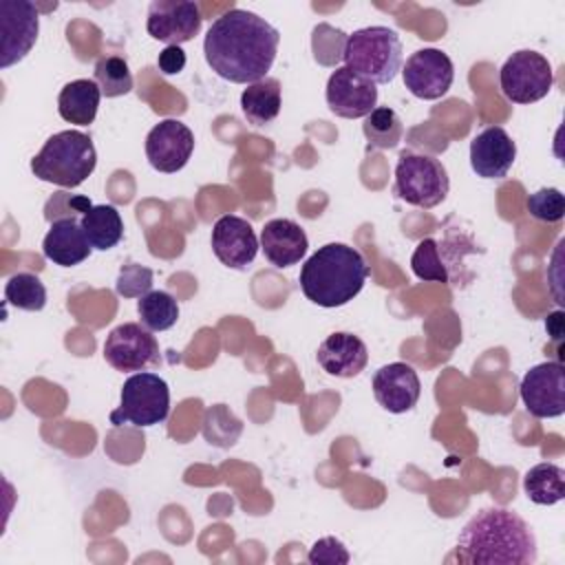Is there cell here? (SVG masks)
Returning <instances> with one entry per match:
<instances>
[{
	"label": "cell",
	"mask_w": 565,
	"mask_h": 565,
	"mask_svg": "<svg viewBox=\"0 0 565 565\" xmlns=\"http://www.w3.org/2000/svg\"><path fill=\"white\" fill-rule=\"evenodd\" d=\"M185 51L181 46H166L159 57H157V66L163 75H177L185 68Z\"/></svg>",
	"instance_id": "cell-36"
},
{
	"label": "cell",
	"mask_w": 565,
	"mask_h": 565,
	"mask_svg": "<svg viewBox=\"0 0 565 565\" xmlns=\"http://www.w3.org/2000/svg\"><path fill=\"white\" fill-rule=\"evenodd\" d=\"M552 64L545 55L530 49L512 53L499 71L501 93L512 104H534L552 90Z\"/></svg>",
	"instance_id": "cell-8"
},
{
	"label": "cell",
	"mask_w": 565,
	"mask_h": 565,
	"mask_svg": "<svg viewBox=\"0 0 565 565\" xmlns=\"http://www.w3.org/2000/svg\"><path fill=\"white\" fill-rule=\"evenodd\" d=\"M170 413V388L163 377L150 371L132 373L119 395V406L110 413L115 426L130 424L137 428H148L163 422Z\"/></svg>",
	"instance_id": "cell-6"
},
{
	"label": "cell",
	"mask_w": 565,
	"mask_h": 565,
	"mask_svg": "<svg viewBox=\"0 0 565 565\" xmlns=\"http://www.w3.org/2000/svg\"><path fill=\"white\" fill-rule=\"evenodd\" d=\"M344 66L373 84H388L402 71V40L388 26H364L347 38Z\"/></svg>",
	"instance_id": "cell-5"
},
{
	"label": "cell",
	"mask_w": 565,
	"mask_h": 565,
	"mask_svg": "<svg viewBox=\"0 0 565 565\" xmlns=\"http://www.w3.org/2000/svg\"><path fill=\"white\" fill-rule=\"evenodd\" d=\"M521 399L536 419H552L565 413V369L561 362L532 366L521 380Z\"/></svg>",
	"instance_id": "cell-11"
},
{
	"label": "cell",
	"mask_w": 565,
	"mask_h": 565,
	"mask_svg": "<svg viewBox=\"0 0 565 565\" xmlns=\"http://www.w3.org/2000/svg\"><path fill=\"white\" fill-rule=\"evenodd\" d=\"M455 556L470 565H530L536 561V539L512 510L486 508L459 532Z\"/></svg>",
	"instance_id": "cell-2"
},
{
	"label": "cell",
	"mask_w": 565,
	"mask_h": 565,
	"mask_svg": "<svg viewBox=\"0 0 565 565\" xmlns=\"http://www.w3.org/2000/svg\"><path fill=\"white\" fill-rule=\"evenodd\" d=\"M90 243L73 216H62L51 221V227L42 241V254L46 260L60 267L79 265L90 256Z\"/></svg>",
	"instance_id": "cell-21"
},
{
	"label": "cell",
	"mask_w": 565,
	"mask_h": 565,
	"mask_svg": "<svg viewBox=\"0 0 565 565\" xmlns=\"http://www.w3.org/2000/svg\"><path fill=\"white\" fill-rule=\"evenodd\" d=\"M327 106L344 119L366 117L377 106V88L373 82L353 73L347 66L335 68L327 79Z\"/></svg>",
	"instance_id": "cell-15"
},
{
	"label": "cell",
	"mask_w": 565,
	"mask_h": 565,
	"mask_svg": "<svg viewBox=\"0 0 565 565\" xmlns=\"http://www.w3.org/2000/svg\"><path fill=\"white\" fill-rule=\"evenodd\" d=\"M369 278L364 256L344 243L318 247L300 267V289L318 307L335 309L351 302Z\"/></svg>",
	"instance_id": "cell-3"
},
{
	"label": "cell",
	"mask_w": 565,
	"mask_h": 565,
	"mask_svg": "<svg viewBox=\"0 0 565 565\" xmlns=\"http://www.w3.org/2000/svg\"><path fill=\"white\" fill-rule=\"evenodd\" d=\"M527 212L543 223H558L565 216V199L558 188H541L527 196Z\"/></svg>",
	"instance_id": "cell-33"
},
{
	"label": "cell",
	"mask_w": 565,
	"mask_h": 565,
	"mask_svg": "<svg viewBox=\"0 0 565 565\" xmlns=\"http://www.w3.org/2000/svg\"><path fill=\"white\" fill-rule=\"evenodd\" d=\"M307 561L311 565H347L351 561V556L340 539L322 536L311 545Z\"/></svg>",
	"instance_id": "cell-35"
},
{
	"label": "cell",
	"mask_w": 565,
	"mask_h": 565,
	"mask_svg": "<svg viewBox=\"0 0 565 565\" xmlns=\"http://www.w3.org/2000/svg\"><path fill=\"white\" fill-rule=\"evenodd\" d=\"M450 190V179L441 161L411 150L399 152L395 166V194L408 205L430 210L439 205Z\"/></svg>",
	"instance_id": "cell-7"
},
{
	"label": "cell",
	"mask_w": 565,
	"mask_h": 565,
	"mask_svg": "<svg viewBox=\"0 0 565 565\" xmlns=\"http://www.w3.org/2000/svg\"><path fill=\"white\" fill-rule=\"evenodd\" d=\"M4 300L22 311H42L46 305V287L35 274H13L4 285Z\"/></svg>",
	"instance_id": "cell-29"
},
{
	"label": "cell",
	"mask_w": 565,
	"mask_h": 565,
	"mask_svg": "<svg viewBox=\"0 0 565 565\" xmlns=\"http://www.w3.org/2000/svg\"><path fill=\"white\" fill-rule=\"evenodd\" d=\"M422 393L417 371L406 362H391L375 371L373 375V395L377 404L388 413L411 411Z\"/></svg>",
	"instance_id": "cell-17"
},
{
	"label": "cell",
	"mask_w": 565,
	"mask_h": 565,
	"mask_svg": "<svg viewBox=\"0 0 565 565\" xmlns=\"http://www.w3.org/2000/svg\"><path fill=\"white\" fill-rule=\"evenodd\" d=\"M79 225L90 243L93 249L106 252L115 247L124 236V221L115 205H88L82 216Z\"/></svg>",
	"instance_id": "cell-24"
},
{
	"label": "cell",
	"mask_w": 565,
	"mask_h": 565,
	"mask_svg": "<svg viewBox=\"0 0 565 565\" xmlns=\"http://www.w3.org/2000/svg\"><path fill=\"white\" fill-rule=\"evenodd\" d=\"M280 106H282V95H280V82L276 77H265L260 82H254L241 93V110L252 126L271 124L278 117Z\"/></svg>",
	"instance_id": "cell-23"
},
{
	"label": "cell",
	"mask_w": 565,
	"mask_h": 565,
	"mask_svg": "<svg viewBox=\"0 0 565 565\" xmlns=\"http://www.w3.org/2000/svg\"><path fill=\"white\" fill-rule=\"evenodd\" d=\"M523 490L532 503L554 505L565 497V470L550 461L536 463L525 472Z\"/></svg>",
	"instance_id": "cell-25"
},
{
	"label": "cell",
	"mask_w": 565,
	"mask_h": 565,
	"mask_svg": "<svg viewBox=\"0 0 565 565\" xmlns=\"http://www.w3.org/2000/svg\"><path fill=\"white\" fill-rule=\"evenodd\" d=\"M362 132L369 141L371 148H380V150H391L397 148V143L402 141L404 135V126L399 115L388 108V106H375L362 124Z\"/></svg>",
	"instance_id": "cell-26"
},
{
	"label": "cell",
	"mask_w": 565,
	"mask_h": 565,
	"mask_svg": "<svg viewBox=\"0 0 565 565\" xmlns=\"http://www.w3.org/2000/svg\"><path fill=\"white\" fill-rule=\"evenodd\" d=\"M280 33L247 9H230L216 18L203 40L207 66L232 84H254L267 77Z\"/></svg>",
	"instance_id": "cell-1"
},
{
	"label": "cell",
	"mask_w": 565,
	"mask_h": 565,
	"mask_svg": "<svg viewBox=\"0 0 565 565\" xmlns=\"http://www.w3.org/2000/svg\"><path fill=\"white\" fill-rule=\"evenodd\" d=\"M194 135L179 119H163L146 135L148 163L166 174L179 172L192 157Z\"/></svg>",
	"instance_id": "cell-14"
},
{
	"label": "cell",
	"mask_w": 565,
	"mask_h": 565,
	"mask_svg": "<svg viewBox=\"0 0 565 565\" xmlns=\"http://www.w3.org/2000/svg\"><path fill=\"white\" fill-rule=\"evenodd\" d=\"M139 320L150 331H168L179 318V305L168 291H148L137 302Z\"/></svg>",
	"instance_id": "cell-28"
},
{
	"label": "cell",
	"mask_w": 565,
	"mask_h": 565,
	"mask_svg": "<svg viewBox=\"0 0 565 565\" xmlns=\"http://www.w3.org/2000/svg\"><path fill=\"white\" fill-rule=\"evenodd\" d=\"M97 166L93 139L82 130H62L51 135L42 150L31 159V172L60 188L82 185Z\"/></svg>",
	"instance_id": "cell-4"
},
{
	"label": "cell",
	"mask_w": 565,
	"mask_h": 565,
	"mask_svg": "<svg viewBox=\"0 0 565 565\" xmlns=\"http://www.w3.org/2000/svg\"><path fill=\"white\" fill-rule=\"evenodd\" d=\"M413 274L426 282H448L446 265L439 258V245L435 238H424L417 243L411 256Z\"/></svg>",
	"instance_id": "cell-31"
},
{
	"label": "cell",
	"mask_w": 565,
	"mask_h": 565,
	"mask_svg": "<svg viewBox=\"0 0 565 565\" xmlns=\"http://www.w3.org/2000/svg\"><path fill=\"white\" fill-rule=\"evenodd\" d=\"M260 247L265 258L274 267L282 269L302 260V256L307 254L309 241L305 230L296 221L271 218L265 223L260 232Z\"/></svg>",
	"instance_id": "cell-20"
},
{
	"label": "cell",
	"mask_w": 565,
	"mask_h": 565,
	"mask_svg": "<svg viewBox=\"0 0 565 565\" xmlns=\"http://www.w3.org/2000/svg\"><path fill=\"white\" fill-rule=\"evenodd\" d=\"M347 33L340 29H333L331 24L322 22L313 29L311 33V51L313 57L322 64V66H335L342 60L344 53V44H347Z\"/></svg>",
	"instance_id": "cell-32"
},
{
	"label": "cell",
	"mask_w": 565,
	"mask_h": 565,
	"mask_svg": "<svg viewBox=\"0 0 565 565\" xmlns=\"http://www.w3.org/2000/svg\"><path fill=\"white\" fill-rule=\"evenodd\" d=\"M514 159L516 143L501 126H488L470 141V168L481 179H503Z\"/></svg>",
	"instance_id": "cell-18"
},
{
	"label": "cell",
	"mask_w": 565,
	"mask_h": 565,
	"mask_svg": "<svg viewBox=\"0 0 565 565\" xmlns=\"http://www.w3.org/2000/svg\"><path fill=\"white\" fill-rule=\"evenodd\" d=\"M316 360L329 375L355 377L366 369L369 351L358 335L349 331H335L320 342Z\"/></svg>",
	"instance_id": "cell-19"
},
{
	"label": "cell",
	"mask_w": 565,
	"mask_h": 565,
	"mask_svg": "<svg viewBox=\"0 0 565 565\" xmlns=\"http://www.w3.org/2000/svg\"><path fill=\"white\" fill-rule=\"evenodd\" d=\"M104 358L115 371H143L161 362L159 342L150 329L139 322L115 327L104 342Z\"/></svg>",
	"instance_id": "cell-9"
},
{
	"label": "cell",
	"mask_w": 565,
	"mask_h": 565,
	"mask_svg": "<svg viewBox=\"0 0 565 565\" xmlns=\"http://www.w3.org/2000/svg\"><path fill=\"white\" fill-rule=\"evenodd\" d=\"M95 82L104 97H121L132 90V73L119 55H104L95 62Z\"/></svg>",
	"instance_id": "cell-30"
},
{
	"label": "cell",
	"mask_w": 565,
	"mask_h": 565,
	"mask_svg": "<svg viewBox=\"0 0 565 565\" xmlns=\"http://www.w3.org/2000/svg\"><path fill=\"white\" fill-rule=\"evenodd\" d=\"M152 287V269L141 267L137 263H128L119 269L115 289L124 298H141Z\"/></svg>",
	"instance_id": "cell-34"
},
{
	"label": "cell",
	"mask_w": 565,
	"mask_h": 565,
	"mask_svg": "<svg viewBox=\"0 0 565 565\" xmlns=\"http://www.w3.org/2000/svg\"><path fill=\"white\" fill-rule=\"evenodd\" d=\"M201 433L207 444L216 448H230L238 441L243 433V422L225 404H214L203 413Z\"/></svg>",
	"instance_id": "cell-27"
},
{
	"label": "cell",
	"mask_w": 565,
	"mask_h": 565,
	"mask_svg": "<svg viewBox=\"0 0 565 565\" xmlns=\"http://www.w3.org/2000/svg\"><path fill=\"white\" fill-rule=\"evenodd\" d=\"M563 318H565L563 311H554L545 318V329L550 331L552 340H556V342H561V338H563Z\"/></svg>",
	"instance_id": "cell-37"
},
{
	"label": "cell",
	"mask_w": 565,
	"mask_h": 565,
	"mask_svg": "<svg viewBox=\"0 0 565 565\" xmlns=\"http://www.w3.org/2000/svg\"><path fill=\"white\" fill-rule=\"evenodd\" d=\"M40 31L38 9L29 0L0 2V66L9 68L26 57Z\"/></svg>",
	"instance_id": "cell-10"
},
{
	"label": "cell",
	"mask_w": 565,
	"mask_h": 565,
	"mask_svg": "<svg viewBox=\"0 0 565 565\" xmlns=\"http://www.w3.org/2000/svg\"><path fill=\"white\" fill-rule=\"evenodd\" d=\"M201 11L188 0H154L148 7L146 31L152 40L168 46H181L201 31Z\"/></svg>",
	"instance_id": "cell-12"
},
{
	"label": "cell",
	"mask_w": 565,
	"mask_h": 565,
	"mask_svg": "<svg viewBox=\"0 0 565 565\" xmlns=\"http://www.w3.org/2000/svg\"><path fill=\"white\" fill-rule=\"evenodd\" d=\"M404 86L419 99L444 97L455 79L452 60L439 49L415 51L402 68Z\"/></svg>",
	"instance_id": "cell-13"
},
{
	"label": "cell",
	"mask_w": 565,
	"mask_h": 565,
	"mask_svg": "<svg viewBox=\"0 0 565 565\" xmlns=\"http://www.w3.org/2000/svg\"><path fill=\"white\" fill-rule=\"evenodd\" d=\"M102 90L95 79H73L57 95V113L64 121L88 126L95 121Z\"/></svg>",
	"instance_id": "cell-22"
},
{
	"label": "cell",
	"mask_w": 565,
	"mask_h": 565,
	"mask_svg": "<svg viewBox=\"0 0 565 565\" xmlns=\"http://www.w3.org/2000/svg\"><path fill=\"white\" fill-rule=\"evenodd\" d=\"M260 241L254 227L234 214H223L212 227V252L230 269H245L254 263Z\"/></svg>",
	"instance_id": "cell-16"
}]
</instances>
